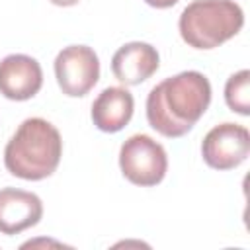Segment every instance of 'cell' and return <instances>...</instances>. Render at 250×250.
Wrapping results in <instances>:
<instances>
[{"label": "cell", "instance_id": "1", "mask_svg": "<svg viewBox=\"0 0 250 250\" xmlns=\"http://www.w3.org/2000/svg\"><path fill=\"white\" fill-rule=\"evenodd\" d=\"M211 104V84L197 70H184L164 78L146 96L148 125L168 137H184L203 117Z\"/></svg>", "mask_w": 250, "mask_h": 250}, {"label": "cell", "instance_id": "2", "mask_svg": "<svg viewBox=\"0 0 250 250\" xmlns=\"http://www.w3.org/2000/svg\"><path fill=\"white\" fill-rule=\"evenodd\" d=\"M62 156V139L59 129L43 117L21 121L4 148L6 170L21 180L37 182L49 178Z\"/></svg>", "mask_w": 250, "mask_h": 250}, {"label": "cell", "instance_id": "3", "mask_svg": "<svg viewBox=\"0 0 250 250\" xmlns=\"http://www.w3.org/2000/svg\"><path fill=\"white\" fill-rule=\"evenodd\" d=\"M244 25V12L232 0H193L178 20L182 39L193 49H215Z\"/></svg>", "mask_w": 250, "mask_h": 250}, {"label": "cell", "instance_id": "4", "mask_svg": "<svg viewBox=\"0 0 250 250\" xmlns=\"http://www.w3.org/2000/svg\"><path fill=\"white\" fill-rule=\"evenodd\" d=\"M121 174L135 186L150 188L164 180L168 156L160 143L148 135H131L119 148Z\"/></svg>", "mask_w": 250, "mask_h": 250}, {"label": "cell", "instance_id": "5", "mask_svg": "<svg viewBox=\"0 0 250 250\" xmlns=\"http://www.w3.org/2000/svg\"><path fill=\"white\" fill-rule=\"evenodd\" d=\"M55 76L62 94L82 98L100 80V59L88 45H68L55 59Z\"/></svg>", "mask_w": 250, "mask_h": 250}, {"label": "cell", "instance_id": "6", "mask_svg": "<svg viewBox=\"0 0 250 250\" xmlns=\"http://www.w3.org/2000/svg\"><path fill=\"white\" fill-rule=\"evenodd\" d=\"M250 154V133L238 123L215 125L201 143V156L215 170H232Z\"/></svg>", "mask_w": 250, "mask_h": 250}, {"label": "cell", "instance_id": "7", "mask_svg": "<svg viewBox=\"0 0 250 250\" xmlns=\"http://www.w3.org/2000/svg\"><path fill=\"white\" fill-rule=\"evenodd\" d=\"M43 86L41 64L29 55H8L0 61V94L14 102L31 100Z\"/></svg>", "mask_w": 250, "mask_h": 250}, {"label": "cell", "instance_id": "8", "mask_svg": "<svg viewBox=\"0 0 250 250\" xmlns=\"http://www.w3.org/2000/svg\"><path fill=\"white\" fill-rule=\"evenodd\" d=\"M160 66L158 51L145 41L121 45L111 57V72L125 86H137L148 80Z\"/></svg>", "mask_w": 250, "mask_h": 250}, {"label": "cell", "instance_id": "9", "mask_svg": "<svg viewBox=\"0 0 250 250\" xmlns=\"http://www.w3.org/2000/svg\"><path fill=\"white\" fill-rule=\"evenodd\" d=\"M43 217L41 199L25 189L4 188L0 189V232L20 234L35 227Z\"/></svg>", "mask_w": 250, "mask_h": 250}, {"label": "cell", "instance_id": "10", "mask_svg": "<svg viewBox=\"0 0 250 250\" xmlns=\"http://www.w3.org/2000/svg\"><path fill=\"white\" fill-rule=\"evenodd\" d=\"M135 100L129 90L121 86H109L98 94L92 104V121L104 133L121 131L133 117Z\"/></svg>", "mask_w": 250, "mask_h": 250}, {"label": "cell", "instance_id": "11", "mask_svg": "<svg viewBox=\"0 0 250 250\" xmlns=\"http://www.w3.org/2000/svg\"><path fill=\"white\" fill-rule=\"evenodd\" d=\"M225 102L232 111L244 117L250 115V70H238L227 80Z\"/></svg>", "mask_w": 250, "mask_h": 250}, {"label": "cell", "instance_id": "12", "mask_svg": "<svg viewBox=\"0 0 250 250\" xmlns=\"http://www.w3.org/2000/svg\"><path fill=\"white\" fill-rule=\"evenodd\" d=\"M145 2L152 8H170V6L178 4V0H145Z\"/></svg>", "mask_w": 250, "mask_h": 250}, {"label": "cell", "instance_id": "13", "mask_svg": "<svg viewBox=\"0 0 250 250\" xmlns=\"http://www.w3.org/2000/svg\"><path fill=\"white\" fill-rule=\"evenodd\" d=\"M51 4H55V6H62V8H66V6H74V4H78L80 0H49Z\"/></svg>", "mask_w": 250, "mask_h": 250}]
</instances>
